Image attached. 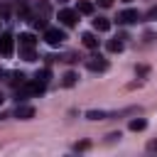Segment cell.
<instances>
[{"instance_id": "obj_19", "label": "cell", "mask_w": 157, "mask_h": 157, "mask_svg": "<svg viewBox=\"0 0 157 157\" xmlns=\"http://www.w3.org/2000/svg\"><path fill=\"white\" fill-rule=\"evenodd\" d=\"M145 17H147V20H155V17H157V5H155V7H150Z\"/></svg>"}, {"instance_id": "obj_16", "label": "cell", "mask_w": 157, "mask_h": 157, "mask_svg": "<svg viewBox=\"0 0 157 157\" xmlns=\"http://www.w3.org/2000/svg\"><path fill=\"white\" fill-rule=\"evenodd\" d=\"M147 128V123L142 120V118H135V120H130V130L132 132H140V130H145Z\"/></svg>"}, {"instance_id": "obj_15", "label": "cell", "mask_w": 157, "mask_h": 157, "mask_svg": "<svg viewBox=\"0 0 157 157\" xmlns=\"http://www.w3.org/2000/svg\"><path fill=\"white\" fill-rule=\"evenodd\" d=\"M108 52H113V54H120V52H123V42H120L118 37H115V39H110V42H108Z\"/></svg>"}, {"instance_id": "obj_22", "label": "cell", "mask_w": 157, "mask_h": 157, "mask_svg": "<svg viewBox=\"0 0 157 157\" xmlns=\"http://www.w3.org/2000/svg\"><path fill=\"white\" fill-rule=\"evenodd\" d=\"M147 150H150V152H155V150H157V140H152V142L147 145Z\"/></svg>"}, {"instance_id": "obj_12", "label": "cell", "mask_w": 157, "mask_h": 157, "mask_svg": "<svg viewBox=\"0 0 157 157\" xmlns=\"http://www.w3.org/2000/svg\"><path fill=\"white\" fill-rule=\"evenodd\" d=\"M49 10H52V7H49V2H44V0H42V2L37 5V15H34V17H44V20H47V17H49Z\"/></svg>"}, {"instance_id": "obj_1", "label": "cell", "mask_w": 157, "mask_h": 157, "mask_svg": "<svg viewBox=\"0 0 157 157\" xmlns=\"http://www.w3.org/2000/svg\"><path fill=\"white\" fill-rule=\"evenodd\" d=\"M64 39H66V32L64 29H56V27H47L44 29V42L49 47H59Z\"/></svg>"}, {"instance_id": "obj_8", "label": "cell", "mask_w": 157, "mask_h": 157, "mask_svg": "<svg viewBox=\"0 0 157 157\" xmlns=\"http://www.w3.org/2000/svg\"><path fill=\"white\" fill-rule=\"evenodd\" d=\"M34 115V108L32 105H17L15 108V118H20V120H29Z\"/></svg>"}, {"instance_id": "obj_5", "label": "cell", "mask_w": 157, "mask_h": 157, "mask_svg": "<svg viewBox=\"0 0 157 157\" xmlns=\"http://www.w3.org/2000/svg\"><path fill=\"white\" fill-rule=\"evenodd\" d=\"M137 20H140V12H137V10H132V7H130V10L118 12V22H120V25H130V22H137Z\"/></svg>"}, {"instance_id": "obj_7", "label": "cell", "mask_w": 157, "mask_h": 157, "mask_svg": "<svg viewBox=\"0 0 157 157\" xmlns=\"http://www.w3.org/2000/svg\"><path fill=\"white\" fill-rule=\"evenodd\" d=\"M81 42H83V47L86 49H98V37L93 34V32H83V37H81Z\"/></svg>"}, {"instance_id": "obj_18", "label": "cell", "mask_w": 157, "mask_h": 157, "mask_svg": "<svg viewBox=\"0 0 157 157\" xmlns=\"http://www.w3.org/2000/svg\"><path fill=\"white\" fill-rule=\"evenodd\" d=\"M22 56H25V61H34L37 56H34V49H22Z\"/></svg>"}, {"instance_id": "obj_9", "label": "cell", "mask_w": 157, "mask_h": 157, "mask_svg": "<svg viewBox=\"0 0 157 157\" xmlns=\"http://www.w3.org/2000/svg\"><path fill=\"white\" fill-rule=\"evenodd\" d=\"M93 29H96V32H108V29H110L108 17H96V20H93Z\"/></svg>"}, {"instance_id": "obj_14", "label": "cell", "mask_w": 157, "mask_h": 157, "mask_svg": "<svg viewBox=\"0 0 157 157\" xmlns=\"http://www.w3.org/2000/svg\"><path fill=\"white\" fill-rule=\"evenodd\" d=\"M76 12H81V15H91V12H93V2H88V0H81Z\"/></svg>"}, {"instance_id": "obj_23", "label": "cell", "mask_w": 157, "mask_h": 157, "mask_svg": "<svg viewBox=\"0 0 157 157\" xmlns=\"http://www.w3.org/2000/svg\"><path fill=\"white\" fill-rule=\"evenodd\" d=\"M2 101H5V98H2V93H0V103H2Z\"/></svg>"}, {"instance_id": "obj_2", "label": "cell", "mask_w": 157, "mask_h": 157, "mask_svg": "<svg viewBox=\"0 0 157 157\" xmlns=\"http://www.w3.org/2000/svg\"><path fill=\"white\" fill-rule=\"evenodd\" d=\"M86 69L88 71H105L108 69V59H103L101 54H93L86 59Z\"/></svg>"}, {"instance_id": "obj_20", "label": "cell", "mask_w": 157, "mask_h": 157, "mask_svg": "<svg viewBox=\"0 0 157 157\" xmlns=\"http://www.w3.org/2000/svg\"><path fill=\"white\" fill-rule=\"evenodd\" d=\"M88 147V140H83V142H76V150H86Z\"/></svg>"}, {"instance_id": "obj_6", "label": "cell", "mask_w": 157, "mask_h": 157, "mask_svg": "<svg viewBox=\"0 0 157 157\" xmlns=\"http://www.w3.org/2000/svg\"><path fill=\"white\" fill-rule=\"evenodd\" d=\"M34 44H37L34 34H29V32H22L20 34V49H34Z\"/></svg>"}, {"instance_id": "obj_3", "label": "cell", "mask_w": 157, "mask_h": 157, "mask_svg": "<svg viewBox=\"0 0 157 157\" xmlns=\"http://www.w3.org/2000/svg\"><path fill=\"white\" fill-rule=\"evenodd\" d=\"M76 20H78V12H76V10H61V12H59V22H61L64 27H74Z\"/></svg>"}, {"instance_id": "obj_4", "label": "cell", "mask_w": 157, "mask_h": 157, "mask_svg": "<svg viewBox=\"0 0 157 157\" xmlns=\"http://www.w3.org/2000/svg\"><path fill=\"white\" fill-rule=\"evenodd\" d=\"M12 44H15V39H12V34H0V54L2 56H12Z\"/></svg>"}, {"instance_id": "obj_24", "label": "cell", "mask_w": 157, "mask_h": 157, "mask_svg": "<svg viewBox=\"0 0 157 157\" xmlns=\"http://www.w3.org/2000/svg\"><path fill=\"white\" fill-rule=\"evenodd\" d=\"M59 2H69V0H59Z\"/></svg>"}, {"instance_id": "obj_11", "label": "cell", "mask_w": 157, "mask_h": 157, "mask_svg": "<svg viewBox=\"0 0 157 157\" xmlns=\"http://www.w3.org/2000/svg\"><path fill=\"white\" fill-rule=\"evenodd\" d=\"M49 76H52V71H49V69H42V71L34 74V81L42 83V86H47V83H49Z\"/></svg>"}, {"instance_id": "obj_25", "label": "cell", "mask_w": 157, "mask_h": 157, "mask_svg": "<svg viewBox=\"0 0 157 157\" xmlns=\"http://www.w3.org/2000/svg\"><path fill=\"white\" fill-rule=\"evenodd\" d=\"M125 2H132V0H125Z\"/></svg>"}, {"instance_id": "obj_21", "label": "cell", "mask_w": 157, "mask_h": 157, "mask_svg": "<svg viewBox=\"0 0 157 157\" xmlns=\"http://www.w3.org/2000/svg\"><path fill=\"white\" fill-rule=\"evenodd\" d=\"M98 5H103V7H110V5H113V0H98Z\"/></svg>"}, {"instance_id": "obj_10", "label": "cell", "mask_w": 157, "mask_h": 157, "mask_svg": "<svg viewBox=\"0 0 157 157\" xmlns=\"http://www.w3.org/2000/svg\"><path fill=\"white\" fill-rule=\"evenodd\" d=\"M25 81H27V76H25L22 71H10V83H12L15 88H17V86H22Z\"/></svg>"}, {"instance_id": "obj_13", "label": "cell", "mask_w": 157, "mask_h": 157, "mask_svg": "<svg viewBox=\"0 0 157 157\" xmlns=\"http://www.w3.org/2000/svg\"><path fill=\"white\" fill-rule=\"evenodd\" d=\"M86 118H88V120H105L108 113H105V110H86Z\"/></svg>"}, {"instance_id": "obj_17", "label": "cell", "mask_w": 157, "mask_h": 157, "mask_svg": "<svg viewBox=\"0 0 157 157\" xmlns=\"http://www.w3.org/2000/svg\"><path fill=\"white\" fill-rule=\"evenodd\" d=\"M76 81H78V76H76L74 71H66V74H64V86H66V88H71Z\"/></svg>"}]
</instances>
